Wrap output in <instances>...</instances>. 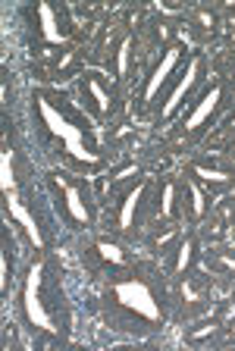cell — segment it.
I'll list each match as a JSON object with an SVG mask.
<instances>
[{
  "mask_svg": "<svg viewBox=\"0 0 235 351\" xmlns=\"http://www.w3.org/2000/svg\"><path fill=\"white\" fill-rule=\"evenodd\" d=\"M101 317L113 332L132 339H154L173 317L169 276L157 263L138 261L135 267L103 279Z\"/></svg>",
  "mask_w": 235,
  "mask_h": 351,
  "instance_id": "obj_2",
  "label": "cell"
},
{
  "mask_svg": "<svg viewBox=\"0 0 235 351\" xmlns=\"http://www.w3.org/2000/svg\"><path fill=\"white\" fill-rule=\"evenodd\" d=\"M185 223H163V219H157V226H147L145 229V245H147V251H151V257L154 261H166L173 251H176V245H179V239H182V232H185Z\"/></svg>",
  "mask_w": 235,
  "mask_h": 351,
  "instance_id": "obj_17",
  "label": "cell"
},
{
  "mask_svg": "<svg viewBox=\"0 0 235 351\" xmlns=\"http://www.w3.org/2000/svg\"><path fill=\"white\" fill-rule=\"evenodd\" d=\"M220 151H223V154H226L229 160H232V163H235V135H232V138H226V141H223V147H220Z\"/></svg>",
  "mask_w": 235,
  "mask_h": 351,
  "instance_id": "obj_22",
  "label": "cell"
},
{
  "mask_svg": "<svg viewBox=\"0 0 235 351\" xmlns=\"http://www.w3.org/2000/svg\"><path fill=\"white\" fill-rule=\"evenodd\" d=\"M213 213V197L201 185H195L188 176H182V223L191 229H201Z\"/></svg>",
  "mask_w": 235,
  "mask_h": 351,
  "instance_id": "obj_15",
  "label": "cell"
},
{
  "mask_svg": "<svg viewBox=\"0 0 235 351\" xmlns=\"http://www.w3.org/2000/svg\"><path fill=\"white\" fill-rule=\"evenodd\" d=\"M207 82H210V60H207L204 51H191V57L185 60V66L179 69L176 82H173V88L166 91L160 110H157V123L160 125L176 123V119L182 117V110L198 97V91Z\"/></svg>",
  "mask_w": 235,
  "mask_h": 351,
  "instance_id": "obj_8",
  "label": "cell"
},
{
  "mask_svg": "<svg viewBox=\"0 0 235 351\" xmlns=\"http://www.w3.org/2000/svg\"><path fill=\"white\" fill-rule=\"evenodd\" d=\"M201 254H204V239H201V232L198 229H185L176 251L163 261V270H166L169 279H179V276H185V273H191L195 267H201Z\"/></svg>",
  "mask_w": 235,
  "mask_h": 351,
  "instance_id": "obj_14",
  "label": "cell"
},
{
  "mask_svg": "<svg viewBox=\"0 0 235 351\" xmlns=\"http://www.w3.org/2000/svg\"><path fill=\"white\" fill-rule=\"evenodd\" d=\"M169 292H173V314L191 320L210 304V273L195 267L185 276L169 279Z\"/></svg>",
  "mask_w": 235,
  "mask_h": 351,
  "instance_id": "obj_13",
  "label": "cell"
},
{
  "mask_svg": "<svg viewBox=\"0 0 235 351\" xmlns=\"http://www.w3.org/2000/svg\"><path fill=\"white\" fill-rule=\"evenodd\" d=\"M223 339H226V323L220 317H204V320H195L185 326L182 342L188 348H220Z\"/></svg>",
  "mask_w": 235,
  "mask_h": 351,
  "instance_id": "obj_18",
  "label": "cell"
},
{
  "mask_svg": "<svg viewBox=\"0 0 235 351\" xmlns=\"http://www.w3.org/2000/svg\"><path fill=\"white\" fill-rule=\"evenodd\" d=\"M182 176H188L195 185H201L210 197H226L235 189V163L226 154H195L185 163Z\"/></svg>",
  "mask_w": 235,
  "mask_h": 351,
  "instance_id": "obj_10",
  "label": "cell"
},
{
  "mask_svg": "<svg viewBox=\"0 0 235 351\" xmlns=\"http://www.w3.org/2000/svg\"><path fill=\"white\" fill-rule=\"evenodd\" d=\"M25 25H29V38L38 44V51H51L53 57L73 47V10L66 3H32L23 10Z\"/></svg>",
  "mask_w": 235,
  "mask_h": 351,
  "instance_id": "obj_7",
  "label": "cell"
},
{
  "mask_svg": "<svg viewBox=\"0 0 235 351\" xmlns=\"http://www.w3.org/2000/svg\"><path fill=\"white\" fill-rule=\"evenodd\" d=\"M201 263L210 276H223V279H235V241L232 245H217V248H204Z\"/></svg>",
  "mask_w": 235,
  "mask_h": 351,
  "instance_id": "obj_20",
  "label": "cell"
},
{
  "mask_svg": "<svg viewBox=\"0 0 235 351\" xmlns=\"http://www.w3.org/2000/svg\"><path fill=\"white\" fill-rule=\"evenodd\" d=\"M32 132L38 147L73 173L91 176L107 167V154L97 138V123L79 107L75 97L60 91L57 85L32 88Z\"/></svg>",
  "mask_w": 235,
  "mask_h": 351,
  "instance_id": "obj_1",
  "label": "cell"
},
{
  "mask_svg": "<svg viewBox=\"0 0 235 351\" xmlns=\"http://www.w3.org/2000/svg\"><path fill=\"white\" fill-rule=\"evenodd\" d=\"M129 73H132V38L123 35L116 41V47L110 51V57H107V75L116 85H123L129 79Z\"/></svg>",
  "mask_w": 235,
  "mask_h": 351,
  "instance_id": "obj_21",
  "label": "cell"
},
{
  "mask_svg": "<svg viewBox=\"0 0 235 351\" xmlns=\"http://www.w3.org/2000/svg\"><path fill=\"white\" fill-rule=\"evenodd\" d=\"M16 241H13V226L3 219V232H0V295L10 298V292H16Z\"/></svg>",
  "mask_w": 235,
  "mask_h": 351,
  "instance_id": "obj_19",
  "label": "cell"
},
{
  "mask_svg": "<svg viewBox=\"0 0 235 351\" xmlns=\"http://www.w3.org/2000/svg\"><path fill=\"white\" fill-rule=\"evenodd\" d=\"M154 217L163 223H182V176H166L157 182Z\"/></svg>",
  "mask_w": 235,
  "mask_h": 351,
  "instance_id": "obj_16",
  "label": "cell"
},
{
  "mask_svg": "<svg viewBox=\"0 0 235 351\" xmlns=\"http://www.w3.org/2000/svg\"><path fill=\"white\" fill-rule=\"evenodd\" d=\"M229 104H232V82L226 75H213L204 88L198 91V97L182 110V117L176 119V129H173V138L179 141H201L213 125H220L229 113Z\"/></svg>",
  "mask_w": 235,
  "mask_h": 351,
  "instance_id": "obj_5",
  "label": "cell"
},
{
  "mask_svg": "<svg viewBox=\"0 0 235 351\" xmlns=\"http://www.w3.org/2000/svg\"><path fill=\"white\" fill-rule=\"evenodd\" d=\"M41 185H45L60 226L66 232H88L97 226L101 204H97V191L88 182V176L73 173L66 167H53L45 173Z\"/></svg>",
  "mask_w": 235,
  "mask_h": 351,
  "instance_id": "obj_4",
  "label": "cell"
},
{
  "mask_svg": "<svg viewBox=\"0 0 235 351\" xmlns=\"http://www.w3.org/2000/svg\"><path fill=\"white\" fill-rule=\"evenodd\" d=\"M154 195H157V182L151 176H141L138 182H132L129 189L116 191L110 232L119 235L123 241L141 239L145 229L151 226V219H154Z\"/></svg>",
  "mask_w": 235,
  "mask_h": 351,
  "instance_id": "obj_6",
  "label": "cell"
},
{
  "mask_svg": "<svg viewBox=\"0 0 235 351\" xmlns=\"http://www.w3.org/2000/svg\"><path fill=\"white\" fill-rule=\"evenodd\" d=\"M16 317L35 342L66 345L73 329V307H69L63 263L53 251L35 254L25 263L23 276L13 292Z\"/></svg>",
  "mask_w": 235,
  "mask_h": 351,
  "instance_id": "obj_3",
  "label": "cell"
},
{
  "mask_svg": "<svg viewBox=\"0 0 235 351\" xmlns=\"http://www.w3.org/2000/svg\"><path fill=\"white\" fill-rule=\"evenodd\" d=\"M75 101H79V107L101 125L116 113L119 85L107 73H101V69H85V73L75 79Z\"/></svg>",
  "mask_w": 235,
  "mask_h": 351,
  "instance_id": "obj_9",
  "label": "cell"
},
{
  "mask_svg": "<svg viewBox=\"0 0 235 351\" xmlns=\"http://www.w3.org/2000/svg\"><path fill=\"white\" fill-rule=\"evenodd\" d=\"M82 261H85V267H88L91 273H97V276L110 279L116 276V273L129 270V267H135V254L129 251V245H125L119 235H95V239L88 241V248L82 251Z\"/></svg>",
  "mask_w": 235,
  "mask_h": 351,
  "instance_id": "obj_12",
  "label": "cell"
},
{
  "mask_svg": "<svg viewBox=\"0 0 235 351\" xmlns=\"http://www.w3.org/2000/svg\"><path fill=\"white\" fill-rule=\"evenodd\" d=\"M191 57V51L185 47L182 41H173L163 51V57L157 60L151 69H147V75L141 79V88H138V110H147L154 107V101L160 97V91H169L173 88V82H176L179 69L185 66V60Z\"/></svg>",
  "mask_w": 235,
  "mask_h": 351,
  "instance_id": "obj_11",
  "label": "cell"
}]
</instances>
